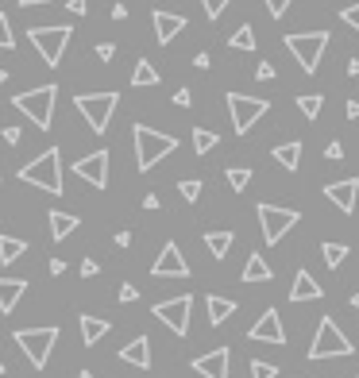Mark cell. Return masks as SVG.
<instances>
[{"mask_svg": "<svg viewBox=\"0 0 359 378\" xmlns=\"http://www.w3.org/2000/svg\"><path fill=\"white\" fill-rule=\"evenodd\" d=\"M116 104H120L116 89H112V93H78V97H73V109H78L81 120L93 128V135H104V131H109Z\"/></svg>", "mask_w": 359, "mask_h": 378, "instance_id": "277c9868", "label": "cell"}, {"mask_svg": "<svg viewBox=\"0 0 359 378\" xmlns=\"http://www.w3.org/2000/svg\"><path fill=\"white\" fill-rule=\"evenodd\" d=\"M70 35H73V28H70V23H59V28H31V31H28L31 47L39 51V59H43L47 66H59V62H62V54H66Z\"/></svg>", "mask_w": 359, "mask_h": 378, "instance_id": "9c48e42d", "label": "cell"}, {"mask_svg": "<svg viewBox=\"0 0 359 378\" xmlns=\"http://www.w3.org/2000/svg\"><path fill=\"white\" fill-rule=\"evenodd\" d=\"M263 4H267V16H271V20H282L293 0H263Z\"/></svg>", "mask_w": 359, "mask_h": 378, "instance_id": "74e56055", "label": "cell"}, {"mask_svg": "<svg viewBox=\"0 0 359 378\" xmlns=\"http://www.w3.org/2000/svg\"><path fill=\"white\" fill-rule=\"evenodd\" d=\"M109 328H112L109 320H101V317H93V313H81V343H85V348H93V343H101Z\"/></svg>", "mask_w": 359, "mask_h": 378, "instance_id": "44dd1931", "label": "cell"}, {"mask_svg": "<svg viewBox=\"0 0 359 378\" xmlns=\"http://www.w3.org/2000/svg\"><path fill=\"white\" fill-rule=\"evenodd\" d=\"M97 270H101V267H97V262H93V259H85V262H81V274H85V278H93V274H97Z\"/></svg>", "mask_w": 359, "mask_h": 378, "instance_id": "681fc988", "label": "cell"}, {"mask_svg": "<svg viewBox=\"0 0 359 378\" xmlns=\"http://www.w3.org/2000/svg\"><path fill=\"white\" fill-rule=\"evenodd\" d=\"M23 251H28V240H16V236L0 232V262H4V267H8V262H16Z\"/></svg>", "mask_w": 359, "mask_h": 378, "instance_id": "4316f807", "label": "cell"}, {"mask_svg": "<svg viewBox=\"0 0 359 378\" xmlns=\"http://www.w3.org/2000/svg\"><path fill=\"white\" fill-rule=\"evenodd\" d=\"M271 159L279 162L282 170H298V162H301V143H298V139H290V143H279V147L271 151Z\"/></svg>", "mask_w": 359, "mask_h": 378, "instance_id": "cb8c5ba5", "label": "cell"}, {"mask_svg": "<svg viewBox=\"0 0 359 378\" xmlns=\"http://www.w3.org/2000/svg\"><path fill=\"white\" fill-rule=\"evenodd\" d=\"M251 378H279V367L263 363V359H251Z\"/></svg>", "mask_w": 359, "mask_h": 378, "instance_id": "836d02e7", "label": "cell"}, {"mask_svg": "<svg viewBox=\"0 0 359 378\" xmlns=\"http://www.w3.org/2000/svg\"><path fill=\"white\" fill-rule=\"evenodd\" d=\"M348 73H352V78H359V59H352V62H348Z\"/></svg>", "mask_w": 359, "mask_h": 378, "instance_id": "11a10c76", "label": "cell"}, {"mask_svg": "<svg viewBox=\"0 0 359 378\" xmlns=\"http://www.w3.org/2000/svg\"><path fill=\"white\" fill-rule=\"evenodd\" d=\"M321 255H324V267H329V270H336L340 262L348 259V243H324Z\"/></svg>", "mask_w": 359, "mask_h": 378, "instance_id": "4dcf8cb0", "label": "cell"}, {"mask_svg": "<svg viewBox=\"0 0 359 378\" xmlns=\"http://www.w3.org/2000/svg\"><path fill=\"white\" fill-rule=\"evenodd\" d=\"M0 178H4V170H0Z\"/></svg>", "mask_w": 359, "mask_h": 378, "instance_id": "94428289", "label": "cell"}, {"mask_svg": "<svg viewBox=\"0 0 359 378\" xmlns=\"http://www.w3.org/2000/svg\"><path fill=\"white\" fill-rule=\"evenodd\" d=\"M248 336H251L255 343H274V348H282V343H286V328H282L279 309H267V313L248 328Z\"/></svg>", "mask_w": 359, "mask_h": 378, "instance_id": "4fadbf2b", "label": "cell"}, {"mask_svg": "<svg viewBox=\"0 0 359 378\" xmlns=\"http://www.w3.org/2000/svg\"><path fill=\"white\" fill-rule=\"evenodd\" d=\"M190 309H193V298H190V293H182V298L159 301V305H154V320H162L174 336H185V332H190Z\"/></svg>", "mask_w": 359, "mask_h": 378, "instance_id": "8fae6325", "label": "cell"}, {"mask_svg": "<svg viewBox=\"0 0 359 378\" xmlns=\"http://www.w3.org/2000/svg\"><path fill=\"white\" fill-rule=\"evenodd\" d=\"M12 340L23 348V355L31 359V367L43 371L47 359H51V351H54V343H59V328H54V324L51 328H20Z\"/></svg>", "mask_w": 359, "mask_h": 378, "instance_id": "52a82bcc", "label": "cell"}, {"mask_svg": "<svg viewBox=\"0 0 359 378\" xmlns=\"http://www.w3.org/2000/svg\"><path fill=\"white\" fill-rule=\"evenodd\" d=\"M154 278H190V262H185V255L178 243H166V248L159 251V259H154L151 267Z\"/></svg>", "mask_w": 359, "mask_h": 378, "instance_id": "5bb4252c", "label": "cell"}, {"mask_svg": "<svg viewBox=\"0 0 359 378\" xmlns=\"http://www.w3.org/2000/svg\"><path fill=\"white\" fill-rule=\"evenodd\" d=\"M54 104H59V85H54V81H51V85H39V89H28V93L12 97V109H20L39 131H51Z\"/></svg>", "mask_w": 359, "mask_h": 378, "instance_id": "6da1fadb", "label": "cell"}, {"mask_svg": "<svg viewBox=\"0 0 359 378\" xmlns=\"http://www.w3.org/2000/svg\"><path fill=\"white\" fill-rule=\"evenodd\" d=\"M154 20V39H159V43H174V35H182L185 28H190V20H185V16H178V12H154L151 16Z\"/></svg>", "mask_w": 359, "mask_h": 378, "instance_id": "2e32d148", "label": "cell"}, {"mask_svg": "<svg viewBox=\"0 0 359 378\" xmlns=\"http://www.w3.org/2000/svg\"><path fill=\"white\" fill-rule=\"evenodd\" d=\"M352 340H348L344 332H340V324L332 317H321V324H317V336L313 343H309V359H340V355H352Z\"/></svg>", "mask_w": 359, "mask_h": 378, "instance_id": "5b68a950", "label": "cell"}, {"mask_svg": "<svg viewBox=\"0 0 359 378\" xmlns=\"http://www.w3.org/2000/svg\"><path fill=\"white\" fill-rule=\"evenodd\" d=\"M78 224H81L78 217H70V212H59V209H54V212H51V240H54V243L70 240V232H73Z\"/></svg>", "mask_w": 359, "mask_h": 378, "instance_id": "d4e9b609", "label": "cell"}, {"mask_svg": "<svg viewBox=\"0 0 359 378\" xmlns=\"http://www.w3.org/2000/svg\"><path fill=\"white\" fill-rule=\"evenodd\" d=\"M112 20H128V4H116V8H112Z\"/></svg>", "mask_w": 359, "mask_h": 378, "instance_id": "816d5d0a", "label": "cell"}, {"mask_svg": "<svg viewBox=\"0 0 359 378\" xmlns=\"http://www.w3.org/2000/svg\"><path fill=\"white\" fill-rule=\"evenodd\" d=\"M135 298H140L135 286H120V301H124V305H128V301H135Z\"/></svg>", "mask_w": 359, "mask_h": 378, "instance_id": "ee69618b", "label": "cell"}, {"mask_svg": "<svg viewBox=\"0 0 359 378\" xmlns=\"http://www.w3.org/2000/svg\"><path fill=\"white\" fill-rule=\"evenodd\" d=\"M224 178H228V185H232L236 193L251 185V170H248V166H228V170H224Z\"/></svg>", "mask_w": 359, "mask_h": 378, "instance_id": "1f68e13d", "label": "cell"}, {"mask_svg": "<svg viewBox=\"0 0 359 378\" xmlns=\"http://www.w3.org/2000/svg\"><path fill=\"white\" fill-rule=\"evenodd\" d=\"M228 47H232V51H255V31H251V23L232 31V35H228Z\"/></svg>", "mask_w": 359, "mask_h": 378, "instance_id": "f1b7e54d", "label": "cell"}, {"mask_svg": "<svg viewBox=\"0 0 359 378\" xmlns=\"http://www.w3.org/2000/svg\"><path fill=\"white\" fill-rule=\"evenodd\" d=\"M178 193H182L185 201H197V197H201V182H197V178H185V182L178 185Z\"/></svg>", "mask_w": 359, "mask_h": 378, "instance_id": "8d00e7d4", "label": "cell"}, {"mask_svg": "<svg viewBox=\"0 0 359 378\" xmlns=\"http://www.w3.org/2000/svg\"><path fill=\"white\" fill-rule=\"evenodd\" d=\"M132 139H135V166L143 170H154L166 154H174L178 151V139H170L166 131H154V128H147V124H135L132 128Z\"/></svg>", "mask_w": 359, "mask_h": 378, "instance_id": "7a4b0ae2", "label": "cell"}, {"mask_svg": "<svg viewBox=\"0 0 359 378\" xmlns=\"http://www.w3.org/2000/svg\"><path fill=\"white\" fill-rule=\"evenodd\" d=\"M340 20H344L348 28H355V31H359V4H348L344 12H340Z\"/></svg>", "mask_w": 359, "mask_h": 378, "instance_id": "ab89813d", "label": "cell"}, {"mask_svg": "<svg viewBox=\"0 0 359 378\" xmlns=\"http://www.w3.org/2000/svg\"><path fill=\"white\" fill-rule=\"evenodd\" d=\"M78 378H93V374H89V371H81V374H78Z\"/></svg>", "mask_w": 359, "mask_h": 378, "instance_id": "680465c9", "label": "cell"}, {"mask_svg": "<svg viewBox=\"0 0 359 378\" xmlns=\"http://www.w3.org/2000/svg\"><path fill=\"white\" fill-rule=\"evenodd\" d=\"M344 116H348V120H359V101H348V104H344Z\"/></svg>", "mask_w": 359, "mask_h": 378, "instance_id": "c3c4849f", "label": "cell"}, {"mask_svg": "<svg viewBox=\"0 0 359 378\" xmlns=\"http://www.w3.org/2000/svg\"><path fill=\"white\" fill-rule=\"evenodd\" d=\"M317 298H321L317 278L309 274V270H298V274H293V286H290V301L298 305V301H317Z\"/></svg>", "mask_w": 359, "mask_h": 378, "instance_id": "d6986e66", "label": "cell"}, {"mask_svg": "<svg viewBox=\"0 0 359 378\" xmlns=\"http://www.w3.org/2000/svg\"><path fill=\"white\" fill-rule=\"evenodd\" d=\"M352 309H359V290L352 293Z\"/></svg>", "mask_w": 359, "mask_h": 378, "instance_id": "9f6ffc18", "label": "cell"}, {"mask_svg": "<svg viewBox=\"0 0 359 378\" xmlns=\"http://www.w3.org/2000/svg\"><path fill=\"white\" fill-rule=\"evenodd\" d=\"M205 313H209V324L217 328V324H224V320L236 313V301L220 298V293H209V298H205Z\"/></svg>", "mask_w": 359, "mask_h": 378, "instance_id": "7402d4cb", "label": "cell"}, {"mask_svg": "<svg viewBox=\"0 0 359 378\" xmlns=\"http://www.w3.org/2000/svg\"><path fill=\"white\" fill-rule=\"evenodd\" d=\"M97 59L112 62V59H116V43H97Z\"/></svg>", "mask_w": 359, "mask_h": 378, "instance_id": "60d3db41", "label": "cell"}, {"mask_svg": "<svg viewBox=\"0 0 359 378\" xmlns=\"http://www.w3.org/2000/svg\"><path fill=\"white\" fill-rule=\"evenodd\" d=\"M190 101H193V93H190V89H178V93H174V104H182V109H185Z\"/></svg>", "mask_w": 359, "mask_h": 378, "instance_id": "bcb514c9", "label": "cell"}, {"mask_svg": "<svg viewBox=\"0 0 359 378\" xmlns=\"http://www.w3.org/2000/svg\"><path fill=\"white\" fill-rule=\"evenodd\" d=\"M120 359L132 363V367H140V371H147V367H151V340H147V336H135L132 343L120 348Z\"/></svg>", "mask_w": 359, "mask_h": 378, "instance_id": "ac0fdd59", "label": "cell"}, {"mask_svg": "<svg viewBox=\"0 0 359 378\" xmlns=\"http://www.w3.org/2000/svg\"><path fill=\"white\" fill-rule=\"evenodd\" d=\"M274 78H279V70H274L271 62H259L255 66V81H274Z\"/></svg>", "mask_w": 359, "mask_h": 378, "instance_id": "f35d334b", "label": "cell"}, {"mask_svg": "<svg viewBox=\"0 0 359 378\" xmlns=\"http://www.w3.org/2000/svg\"><path fill=\"white\" fill-rule=\"evenodd\" d=\"M228 359H232V351H228V348H217V351H209V355H197V359H193V371L205 374V378H228Z\"/></svg>", "mask_w": 359, "mask_h": 378, "instance_id": "e0dca14e", "label": "cell"}, {"mask_svg": "<svg viewBox=\"0 0 359 378\" xmlns=\"http://www.w3.org/2000/svg\"><path fill=\"white\" fill-rule=\"evenodd\" d=\"M35 4H51V0H20V8H35Z\"/></svg>", "mask_w": 359, "mask_h": 378, "instance_id": "db71d44e", "label": "cell"}, {"mask_svg": "<svg viewBox=\"0 0 359 378\" xmlns=\"http://www.w3.org/2000/svg\"><path fill=\"white\" fill-rule=\"evenodd\" d=\"M0 374H4V363H0Z\"/></svg>", "mask_w": 359, "mask_h": 378, "instance_id": "91938a15", "label": "cell"}, {"mask_svg": "<svg viewBox=\"0 0 359 378\" xmlns=\"http://www.w3.org/2000/svg\"><path fill=\"white\" fill-rule=\"evenodd\" d=\"M228 4H232V0H201V8H205V16H209V20H220Z\"/></svg>", "mask_w": 359, "mask_h": 378, "instance_id": "d590c367", "label": "cell"}, {"mask_svg": "<svg viewBox=\"0 0 359 378\" xmlns=\"http://www.w3.org/2000/svg\"><path fill=\"white\" fill-rule=\"evenodd\" d=\"M20 182L47 189L51 197H62V151L59 147H47L39 159H31L28 166L20 170Z\"/></svg>", "mask_w": 359, "mask_h": 378, "instance_id": "3957f363", "label": "cell"}, {"mask_svg": "<svg viewBox=\"0 0 359 378\" xmlns=\"http://www.w3.org/2000/svg\"><path fill=\"white\" fill-rule=\"evenodd\" d=\"M159 70H154V66L151 62H147V59H140V62H135V70H132V85H147V89H151V85H159Z\"/></svg>", "mask_w": 359, "mask_h": 378, "instance_id": "83f0119b", "label": "cell"}, {"mask_svg": "<svg viewBox=\"0 0 359 378\" xmlns=\"http://www.w3.org/2000/svg\"><path fill=\"white\" fill-rule=\"evenodd\" d=\"M193 66H197V70H209V66H213V59H209V54L201 51V54H193Z\"/></svg>", "mask_w": 359, "mask_h": 378, "instance_id": "7dc6e473", "label": "cell"}, {"mask_svg": "<svg viewBox=\"0 0 359 378\" xmlns=\"http://www.w3.org/2000/svg\"><path fill=\"white\" fill-rule=\"evenodd\" d=\"M321 97H317V93H309V97H298V109H301V116H305V120H317V116H321Z\"/></svg>", "mask_w": 359, "mask_h": 378, "instance_id": "d6a6232c", "label": "cell"}, {"mask_svg": "<svg viewBox=\"0 0 359 378\" xmlns=\"http://www.w3.org/2000/svg\"><path fill=\"white\" fill-rule=\"evenodd\" d=\"M286 51L298 59V66L313 78L321 66L324 51H329V31H305V35H286Z\"/></svg>", "mask_w": 359, "mask_h": 378, "instance_id": "8992f818", "label": "cell"}, {"mask_svg": "<svg viewBox=\"0 0 359 378\" xmlns=\"http://www.w3.org/2000/svg\"><path fill=\"white\" fill-rule=\"evenodd\" d=\"M232 240H236L232 232H205V248L213 259H224V255L232 251Z\"/></svg>", "mask_w": 359, "mask_h": 378, "instance_id": "484cf974", "label": "cell"}, {"mask_svg": "<svg viewBox=\"0 0 359 378\" xmlns=\"http://www.w3.org/2000/svg\"><path fill=\"white\" fill-rule=\"evenodd\" d=\"M274 278V270L267 267V259L263 255H248V262H243V282H271Z\"/></svg>", "mask_w": 359, "mask_h": 378, "instance_id": "603a6c76", "label": "cell"}, {"mask_svg": "<svg viewBox=\"0 0 359 378\" xmlns=\"http://www.w3.org/2000/svg\"><path fill=\"white\" fill-rule=\"evenodd\" d=\"M4 81H8V70H0V85H4Z\"/></svg>", "mask_w": 359, "mask_h": 378, "instance_id": "6f0895ef", "label": "cell"}, {"mask_svg": "<svg viewBox=\"0 0 359 378\" xmlns=\"http://www.w3.org/2000/svg\"><path fill=\"white\" fill-rule=\"evenodd\" d=\"M324 197L336 205L340 212H355V201H359V182L355 178H344V182H329L324 185Z\"/></svg>", "mask_w": 359, "mask_h": 378, "instance_id": "9a60e30c", "label": "cell"}, {"mask_svg": "<svg viewBox=\"0 0 359 378\" xmlns=\"http://www.w3.org/2000/svg\"><path fill=\"white\" fill-rule=\"evenodd\" d=\"M73 174L81 178V182H89L93 189H104L109 185V151H93L85 154V159L73 162Z\"/></svg>", "mask_w": 359, "mask_h": 378, "instance_id": "7c38bea8", "label": "cell"}, {"mask_svg": "<svg viewBox=\"0 0 359 378\" xmlns=\"http://www.w3.org/2000/svg\"><path fill=\"white\" fill-rule=\"evenodd\" d=\"M255 217H259V228H263V240H267V248H274V243H282V236H286L290 228L301 220L293 209H286V205H271V201H259Z\"/></svg>", "mask_w": 359, "mask_h": 378, "instance_id": "ba28073f", "label": "cell"}, {"mask_svg": "<svg viewBox=\"0 0 359 378\" xmlns=\"http://www.w3.org/2000/svg\"><path fill=\"white\" fill-rule=\"evenodd\" d=\"M66 8H70L73 16H85V12H89V0H70Z\"/></svg>", "mask_w": 359, "mask_h": 378, "instance_id": "f6af8a7d", "label": "cell"}, {"mask_svg": "<svg viewBox=\"0 0 359 378\" xmlns=\"http://www.w3.org/2000/svg\"><path fill=\"white\" fill-rule=\"evenodd\" d=\"M217 143H220V135H217V131L193 128V151H197V154H209V151H213Z\"/></svg>", "mask_w": 359, "mask_h": 378, "instance_id": "f546056e", "label": "cell"}, {"mask_svg": "<svg viewBox=\"0 0 359 378\" xmlns=\"http://www.w3.org/2000/svg\"><path fill=\"white\" fill-rule=\"evenodd\" d=\"M159 205H162L159 193H147V197H143V209H159Z\"/></svg>", "mask_w": 359, "mask_h": 378, "instance_id": "f907efd6", "label": "cell"}, {"mask_svg": "<svg viewBox=\"0 0 359 378\" xmlns=\"http://www.w3.org/2000/svg\"><path fill=\"white\" fill-rule=\"evenodd\" d=\"M224 101H228V116H232L236 135H248L251 124H255L259 116H267V109H271L267 101H259V97H248V93H228Z\"/></svg>", "mask_w": 359, "mask_h": 378, "instance_id": "30bf717a", "label": "cell"}, {"mask_svg": "<svg viewBox=\"0 0 359 378\" xmlns=\"http://www.w3.org/2000/svg\"><path fill=\"white\" fill-rule=\"evenodd\" d=\"M116 243L120 248H132V232H116Z\"/></svg>", "mask_w": 359, "mask_h": 378, "instance_id": "f5cc1de1", "label": "cell"}, {"mask_svg": "<svg viewBox=\"0 0 359 378\" xmlns=\"http://www.w3.org/2000/svg\"><path fill=\"white\" fill-rule=\"evenodd\" d=\"M16 39H12V23H8V16L0 12V51H12Z\"/></svg>", "mask_w": 359, "mask_h": 378, "instance_id": "e575fe53", "label": "cell"}, {"mask_svg": "<svg viewBox=\"0 0 359 378\" xmlns=\"http://www.w3.org/2000/svg\"><path fill=\"white\" fill-rule=\"evenodd\" d=\"M23 293H28V282H23V278H0V313H12Z\"/></svg>", "mask_w": 359, "mask_h": 378, "instance_id": "ffe728a7", "label": "cell"}, {"mask_svg": "<svg viewBox=\"0 0 359 378\" xmlns=\"http://www.w3.org/2000/svg\"><path fill=\"white\" fill-rule=\"evenodd\" d=\"M324 159L340 162V159H344V143H329V147H324Z\"/></svg>", "mask_w": 359, "mask_h": 378, "instance_id": "7bdbcfd3", "label": "cell"}, {"mask_svg": "<svg viewBox=\"0 0 359 378\" xmlns=\"http://www.w3.org/2000/svg\"><path fill=\"white\" fill-rule=\"evenodd\" d=\"M0 135H4V143H8V147H20V143H23V131H20V128H4Z\"/></svg>", "mask_w": 359, "mask_h": 378, "instance_id": "b9f144b4", "label": "cell"}]
</instances>
